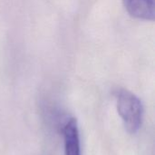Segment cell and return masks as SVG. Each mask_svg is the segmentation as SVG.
<instances>
[{
	"label": "cell",
	"mask_w": 155,
	"mask_h": 155,
	"mask_svg": "<svg viewBox=\"0 0 155 155\" xmlns=\"http://www.w3.org/2000/svg\"><path fill=\"white\" fill-rule=\"evenodd\" d=\"M116 107L126 131L131 134L138 133L143 120V105L139 97L128 90H118Z\"/></svg>",
	"instance_id": "1"
},
{
	"label": "cell",
	"mask_w": 155,
	"mask_h": 155,
	"mask_svg": "<svg viewBox=\"0 0 155 155\" xmlns=\"http://www.w3.org/2000/svg\"><path fill=\"white\" fill-rule=\"evenodd\" d=\"M65 155H81L79 128L76 119H69L64 127Z\"/></svg>",
	"instance_id": "2"
},
{
	"label": "cell",
	"mask_w": 155,
	"mask_h": 155,
	"mask_svg": "<svg viewBox=\"0 0 155 155\" xmlns=\"http://www.w3.org/2000/svg\"><path fill=\"white\" fill-rule=\"evenodd\" d=\"M127 12L142 20H154V0H123Z\"/></svg>",
	"instance_id": "3"
}]
</instances>
